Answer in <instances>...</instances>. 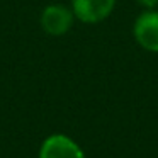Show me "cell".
<instances>
[{"label": "cell", "instance_id": "1", "mask_svg": "<svg viewBox=\"0 0 158 158\" xmlns=\"http://www.w3.org/2000/svg\"><path fill=\"white\" fill-rule=\"evenodd\" d=\"M136 43L150 53H158V10L148 9L136 17L133 26Z\"/></svg>", "mask_w": 158, "mask_h": 158}, {"label": "cell", "instance_id": "2", "mask_svg": "<svg viewBox=\"0 0 158 158\" xmlns=\"http://www.w3.org/2000/svg\"><path fill=\"white\" fill-rule=\"evenodd\" d=\"M117 0H72V10L75 19L85 24L102 22L112 14Z\"/></svg>", "mask_w": 158, "mask_h": 158}, {"label": "cell", "instance_id": "3", "mask_svg": "<svg viewBox=\"0 0 158 158\" xmlns=\"http://www.w3.org/2000/svg\"><path fill=\"white\" fill-rule=\"evenodd\" d=\"M39 158H85V153L70 136L56 133L43 141Z\"/></svg>", "mask_w": 158, "mask_h": 158}, {"label": "cell", "instance_id": "4", "mask_svg": "<svg viewBox=\"0 0 158 158\" xmlns=\"http://www.w3.org/2000/svg\"><path fill=\"white\" fill-rule=\"evenodd\" d=\"M75 15L73 10L61 4H51L41 14V27L51 36H63L72 29Z\"/></svg>", "mask_w": 158, "mask_h": 158}, {"label": "cell", "instance_id": "5", "mask_svg": "<svg viewBox=\"0 0 158 158\" xmlns=\"http://www.w3.org/2000/svg\"><path fill=\"white\" fill-rule=\"evenodd\" d=\"M136 2L144 9V10H148V9H156L158 7V0H136Z\"/></svg>", "mask_w": 158, "mask_h": 158}]
</instances>
